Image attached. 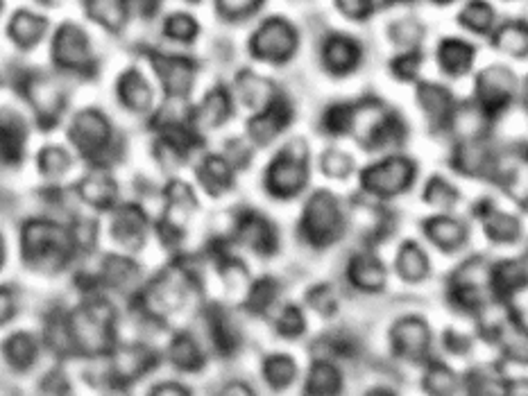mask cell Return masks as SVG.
Listing matches in <instances>:
<instances>
[{
	"instance_id": "cell-14",
	"label": "cell",
	"mask_w": 528,
	"mask_h": 396,
	"mask_svg": "<svg viewBox=\"0 0 528 396\" xmlns=\"http://www.w3.org/2000/svg\"><path fill=\"white\" fill-rule=\"evenodd\" d=\"M279 329L284 335H300L304 331V320L302 313L295 306H286V311L279 317Z\"/></svg>"
},
{
	"instance_id": "cell-13",
	"label": "cell",
	"mask_w": 528,
	"mask_h": 396,
	"mask_svg": "<svg viewBox=\"0 0 528 396\" xmlns=\"http://www.w3.org/2000/svg\"><path fill=\"white\" fill-rule=\"evenodd\" d=\"M463 21L470 25L472 30H485L492 21V10L485 3H472L463 12Z\"/></svg>"
},
{
	"instance_id": "cell-5",
	"label": "cell",
	"mask_w": 528,
	"mask_h": 396,
	"mask_svg": "<svg viewBox=\"0 0 528 396\" xmlns=\"http://www.w3.org/2000/svg\"><path fill=\"white\" fill-rule=\"evenodd\" d=\"M238 234L241 240H245V245H250L257 249V252H270L275 247V231L268 220H263V215H248V218L241 220L238 225Z\"/></svg>"
},
{
	"instance_id": "cell-10",
	"label": "cell",
	"mask_w": 528,
	"mask_h": 396,
	"mask_svg": "<svg viewBox=\"0 0 528 396\" xmlns=\"http://www.w3.org/2000/svg\"><path fill=\"white\" fill-rule=\"evenodd\" d=\"M429 234L431 238L436 240V243L440 247H445V249H454L463 243V234H465V229L463 225H458V222L454 220H447V218H438L436 222H433V225L429 227Z\"/></svg>"
},
{
	"instance_id": "cell-9",
	"label": "cell",
	"mask_w": 528,
	"mask_h": 396,
	"mask_svg": "<svg viewBox=\"0 0 528 396\" xmlns=\"http://www.w3.org/2000/svg\"><path fill=\"white\" fill-rule=\"evenodd\" d=\"M474 50L463 41H445L440 46V66H445L449 75H463L467 66L472 64Z\"/></svg>"
},
{
	"instance_id": "cell-2",
	"label": "cell",
	"mask_w": 528,
	"mask_h": 396,
	"mask_svg": "<svg viewBox=\"0 0 528 396\" xmlns=\"http://www.w3.org/2000/svg\"><path fill=\"white\" fill-rule=\"evenodd\" d=\"M411 179H413L411 161L390 159V161H381L379 166L365 170L363 184L370 193L388 197L411 186Z\"/></svg>"
},
{
	"instance_id": "cell-12",
	"label": "cell",
	"mask_w": 528,
	"mask_h": 396,
	"mask_svg": "<svg viewBox=\"0 0 528 396\" xmlns=\"http://www.w3.org/2000/svg\"><path fill=\"white\" fill-rule=\"evenodd\" d=\"M266 376L270 378V383H291V378L295 376V365L291 358L284 356H272L268 358L266 365Z\"/></svg>"
},
{
	"instance_id": "cell-1",
	"label": "cell",
	"mask_w": 528,
	"mask_h": 396,
	"mask_svg": "<svg viewBox=\"0 0 528 396\" xmlns=\"http://www.w3.org/2000/svg\"><path fill=\"white\" fill-rule=\"evenodd\" d=\"M343 231V213L329 193H318L306 206L302 220V234L313 245H329Z\"/></svg>"
},
{
	"instance_id": "cell-16",
	"label": "cell",
	"mask_w": 528,
	"mask_h": 396,
	"mask_svg": "<svg viewBox=\"0 0 528 396\" xmlns=\"http://www.w3.org/2000/svg\"><path fill=\"white\" fill-rule=\"evenodd\" d=\"M338 5L343 7L347 16H354L356 21H361L363 16L370 12L368 0H338Z\"/></svg>"
},
{
	"instance_id": "cell-15",
	"label": "cell",
	"mask_w": 528,
	"mask_h": 396,
	"mask_svg": "<svg viewBox=\"0 0 528 396\" xmlns=\"http://www.w3.org/2000/svg\"><path fill=\"white\" fill-rule=\"evenodd\" d=\"M218 3L223 7V12H227L229 16H241L252 12L259 0H218Z\"/></svg>"
},
{
	"instance_id": "cell-3",
	"label": "cell",
	"mask_w": 528,
	"mask_h": 396,
	"mask_svg": "<svg viewBox=\"0 0 528 396\" xmlns=\"http://www.w3.org/2000/svg\"><path fill=\"white\" fill-rule=\"evenodd\" d=\"M295 46V34L291 30V25L284 21H268L263 25L261 32L257 34V41H254V48H257V57L263 59H284L291 57Z\"/></svg>"
},
{
	"instance_id": "cell-6",
	"label": "cell",
	"mask_w": 528,
	"mask_h": 396,
	"mask_svg": "<svg viewBox=\"0 0 528 396\" xmlns=\"http://www.w3.org/2000/svg\"><path fill=\"white\" fill-rule=\"evenodd\" d=\"M349 279L354 281V286H359L363 290H377L386 281V274H383L381 263L372 256H356L352 265H349Z\"/></svg>"
},
{
	"instance_id": "cell-11",
	"label": "cell",
	"mask_w": 528,
	"mask_h": 396,
	"mask_svg": "<svg viewBox=\"0 0 528 396\" xmlns=\"http://www.w3.org/2000/svg\"><path fill=\"white\" fill-rule=\"evenodd\" d=\"M399 265H402L404 277H408V279H420L422 274L427 272V261H424L422 252L415 245H406L402 249V258H399Z\"/></svg>"
},
{
	"instance_id": "cell-8",
	"label": "cell",
	"mask_w": 528,
	"mask_h": 396,
	"mask_svg": "<svg viewBox=\"0 0 528 396\" xmlns=\"http://www.w3.org/2000/svg\"><path fill=\"white\" fill-rule=\"evenodd\" d=\"M397 347L402 349V354L408 358H417L424 354L427 349V329L420 322L408 320L404 324H399V329L395 333Z\"/></svg>"
},
{
	"instance_id": "cell-4",
	"label": "cell",
	"mask_w": 528,
	"mask_h": 396,
	"mask_svg": "<svg viewBox=\"0 0 528 396\" xmlns=\"http://www.w3.org/2000/svg\"><path fill=\"white\" fill-rule=\"evenodd\" d=\"M304 157H288V152L281 154V159L275 161V166L268 172V186L275 195H295L306 184V168Z\"/></svg>"
},
{
	"instance_id": "cell-17",
	"label": "cell",
	"mask_w": 528,
	"mask_h": 396,
	"mask_svg": "<svg viewBox=\"0 0 528 396\" xmlns=\"http://www.w3.org/2000/svg\"><path fill=\"white\" fill-rule=\"evenodd\" d=\"M440 3H442V0H440ZM445 3H447V0H445Z\"/></svg>"
},
{
	"instance_id": "cell-7",
	"label": "cell",
	"mask_w": 528,
	"mask_h": 396,
	"mask_svg": "<svg viewBox=\"0 0 528 396\" xmlns=\"http://www.w3.org/2000/svg\"><path fill=\"white\" fill-rule=\"evenodd\" d=\"M361 50L352 39H340V34L334 39H329L325 48V62L329 64L331 71H347L354 68L359 62Z\"/></svg>"
}]
</instances>
